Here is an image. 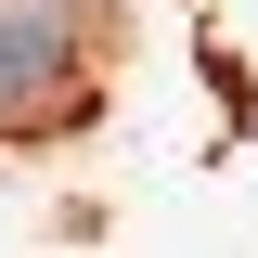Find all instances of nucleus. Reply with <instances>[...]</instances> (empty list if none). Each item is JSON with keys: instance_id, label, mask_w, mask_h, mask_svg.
Here are the masks:
<instances>
[{"instance_id": "obj_1", "label": "nucleus", "mask_w": 258, "mask_h": 258, "mask_svg": "<svg viewBox=\"0 0 258 258\" xmlns=\"http://www.w3.org/2000/svg\"><path fill=\"white\" fill-rule=\"evenodd\" d=\"M64 64H78V26L52 0H0V129H26L39 103H64Z\"/></svg>"}]
</instances>
